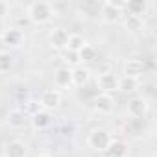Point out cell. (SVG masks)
Masks as SVG:
<instances>
[{"instance_id":"obj_9","label":"cell","mask_w":157,"mask_h":157,"mask_svg":"<svg viewBox=\"0 0 157 157\" xmlns=\"http://www.w3.org/2000/svg\"><path fill=\"white\" fill-rule=\"evenodd\" d=\"M94 109H96V113H100V115H109V113H113V109H115V98H113V94L100 93V94L94 98Z\"/></svg>"},{"instance_id":"obj_3","label":"cell","mask_w":157,"mask_h":157,"mask_svg":"<svg viewBox=\"0 0 157 157\" xmlns=\"http://www.w3.org/2000/svg\"><path fill=\"white\" fill-rule=\"evenodd\" d=\"M122 11H124V4H117V2H104L102 4V19L107 24H115L122 19Z\"/></svg>"},{"instance_id":"obj_16","label":"cell","mask_w":157,"mask_h":157,"mask_svg":"<svg viewBox=\"0 0 157 157\" xmlns=\"http://www.w3.org/2000/svg\"><path fill=\"white\" fill-rule=\"evenodd\" d=\"M118 91L122 94H133L139 91V80L135 78H128V76H122L118 78Z\"/></svg>"},{"instance_id":"obj_2","label":"cell","mask_w":157,"mask_h":157,"mask_svg":"<svg viewBox=\"0 0 157 157\" xmlns=\"http://www.w3.org/2000/svg\"><path fill=\"white\" fill-rule=\"evenodd\" d=\"M113 140V135L105 129V128H96L89 133L87 137V144L94 150V151H105L109 142Z\"/></svg>"},{"instance_id":"obj_20","label":"cell","mask_w":157,"mask_h":157,"mask_svg":"<svg viewBox=\"0 0 157 157\" xmlns=\"http://www.w3.org/2000/svg\"><path fill=\"white\" fill-rule=\"evenodd\" d=\"M78 59H80V63H89V61H94L96 59V48L93 44H85L80 52H78Z\"/></svg>"},{"instance_id":"obj_10","label":"cell","mask_w":157,"mask_h":157,"mask_svg":"<svg viewBox=\"0 0 157 157\" xmlns=\"http://www.w3.org/2000/svg\"><path fill=\"white\" fill-rule=\"evenodd\" d=\"M107 157H128L129 153V148H128V142H124L122 139H113L105 150Z\"/></svg>"},{"instance_id":"obj_5","label":"cell","mask_w":157,"mask_h":157,"mask_svg":"<svg viewBox=\"0 0 157 157\" xmlns=\"http://www.w3.org/2000/svg\"><path fill=\"white\" fill-rule=\"evenodd\" d=\"M98 89L105 94L118 91V76L113 72H102L98 76Z\"/></svg>"},{"instance_id":"obj_1","label":"cell","mask_w":157,"mask_h":157,"mask_svg":"<svg viewBox=\"0 0 157 157\" xmlns=\"http://www.w3.org/2000/svg\"><path fill=\"white\" fill-rule=\"evenodd\" d=\"M26 15H28V21H30L32 24L41 26V24H46V22H50V21L54 19L56 10H54V6H52L50 2L37 0V2H32V4L28 6Z\"/></svg>"},{"instance_id":"obj_6","label":"cell","mask_w":157,"mask_h":157,"mask_svg":"<svg viewBox=\"0 0 157 157\" xmlns=\"http://www.w3.org/2000/svg\"><path fill=\"white\" fill-rule=\"evenodd\" d=\"M144 70H146V63L140 59H126L122 65V74L128 78H135V80H139L144 74Z\"/></svg>"},{"instance_id":"obj_11","label":"cell","mask_w":157,"mask_h":157,"mask_svg":"<svg viewBox=\"0 0 157 157\" xmlns=\"http://www.w3.org/2000/svg\"><path fill=\"white\" fill-rule=\"evenodd\" d=\"M0 39H2V43L8 44V46H21V43L24 39V33L19 28H8V30L2 32Z\"/></svg>"},{"instance_id":"obj_13","label":"cell","mask_w":157,"mask_h":157,"mask_svg":"<svg viewBox=\"0 0 157 157\" xmlns=\"http://www.w3.org/2000/svg\"><path fill=\"white\" fill-rule=\"evenodd\" d=\"M148 2L146 0H129V2H124V10L128 11V15H133V17H140L146 15L148 11Z\"/></svg>"},{"instance_id":"obj_17","label":"cell","mask_w":157,"mask_h":157,"mask_svg":"<svg viewBox=\"0 0 157 157\" xmlns=\"http://www.w3.org/2000/svg\"><path fill=\"white\" fill-rule=\"evenodd\" d=\"M85 44H87V41H85L83 35H80V33H68V43H67V50L68 52L78 54Z\"/></svg>"},{"instance_id":"obj_19","label":"cell","mask_w":157,"mask_h":157,"mask_svg":"<svg viewBox=\"0 0 157 157\" xmlns=\"http://www.w3.org/2000/svg\"><path fill=\"white\" fill-rule=\"evenodd\" d=\"M54 82H56L57 87H68V85H72L70 83V68L68 67L57 68V72L54 74Z\"/></svg>"},{"instance_id":"obj_18","label":"cell","mask_w":157,"mask_h":157,"mask_svg":"<svg viewBox=\"0 0 157 157\" xmlns=\"http://www.w3.org/2000/svg\"><path fill=\"white\" fill-rule=\"evenodd\" d=\"M50 124H52V115L48 111H41V113L32 117V126L35 129H46Z\"/></svg>"},{"instance_id":"obj_23","label":"cell","mask_w":157,"mask_h":157,"mask_svg":"<svg viewBox=\"0 0 157 157\" xmlns=\"http://www.w3.org/2000/svg\"><path fill=\"white\" fill-rule=\"evenodd\" d=\"M13 68V57L10 52H0V74H6Z\"/></svg>"},{"instance_id":"obj_25","label":"cell","mask_w":157,"mask_h":157,"mask_svg":"<svg viewBox=\"0 0 157 157\" xmlns=\"http://www.w3.org/2000/svg\"><path fill=\"white\" fill-rule=\"evenodd\" d=\"M10 13V4L4 2V0H0V19H6Z\"/></svg>"},{"instance_id":"obj_26","label":"cell","mask_w":157,"mask_h":157,"mask_svg":"<svg viewBox=\"0 0 157 157\" xmlns=\"http://www.w3.org/2000/svg\"><path fill=\"white\" fill-rule=\"evenodd\" d=\"M35 157H48V155H44V153H39V155H35Z\"/></svg>"},{"instance_id":"obj_12","label":"cell","mask_w":157,"mask_h":157,"mask_svg":"<svg viewBox=\"0 0 157 157\" xmlns=\"http://www.w3.org/2000/svg\"><path fill=\"white\" fill-rule=\"evenodd\" d=\"M26 153H28V146L22 140H19V139L10 140L6 144V150H4L6 157H26Z\"/></svg>"},{"instance_id":"obj_4","label":"cell","mask_w":157,"mask_h":157,"mask_svg":"<svg viewBox=\"0 0 157 157\" xmlns=\"http://www.w3.org/2000/svg\"><path fill=\"white\" fill-rule=\"evenodd\" d=\"M39 104H41L43 111H48V113H50V111H56V109L61 105V93H59L57 89H48V91L43 93Z\"/></svg>"},{"instance_id":"obj_7","label":"cell","mask_w":157,"mask_h":157,"mask_svg":"<svg viewBox=\"0 0 157 157\" xmlns=\"http://www.w3.org/2000/svg\"><path fill=\"white\" fill-rule=\"evenodd\" d=\"M148 113V100L142 96H135L128 102V115L133 118H142Z\"/></svg>"},{"instance_id":"obj_14","label":"cell","mask_w":157,"mask_h":157,"mask_svg":"<svg viewBox=\"0 0 157 157\" xmlns=\"http://www.w3.org/2000/svg\"><path fill=\"white\" fill-rule=\"evenodd\" d=\"M67 43H68V32L63 28H56L50 33V44L56 50H67Z\"/></svg>"},{"instance_id":"obj_24","label":"cell","mask_w":157,"mask_h":157,"mask_svg":"<svg viewBox=\"0 0 157 157\" xmlns=\"http://www.w3.org/2000/svg\"><path fill=\"white\" fill-rule=\"evenodd\" d=\"M65 61H67L68 65H72V68H74V67H78V65H80V59H78V54H74V52H68V50H67Z\"/></svg>"},{"instance_id":"obj_21","label":"cell","mask_w":157,"mask_h":157,"mask_svg":"<svg viewBox=\"0 0 157 157\" xmlns=\"http://www.w3.org/2000/svg\"><path fill=\"white\" fill-rule=\"evenodd\" d=\"M142 26H144V22H142V19L140 17H133V15H126V21H124V28L128 30V32H140L142 30Z\"/></svg>"},{"instance_id":"obj_22","label":"cell","mask_w":157,"mask_h":157,"mask_svg":"<svg viewBox=\"0 0 157 157\" xmlns=\"http://www.w3.org/2000/svg\"><path fill=\"white\" fill-rule=\"evenodd\" d=\"M22 111H24V115L26 117H33V115H37V113H41L43 111V107H41V104H39V100H33V98H30V100H26L24 102V107H22Z\"/></svg>"},{"instance_id":"obj_8","label":"cell","mask_w":157,"mask_h":157,"mask_svg":"<svg viewBox=\"0 0 157 157\" xmlns=\"http://www.w3.org/2000/svg\"><path fill=\"white\" fill-rule=\"evenodd\" d=\"M91 80V70L83 65H78L74 68H70V83L74 87H83L87 85Z\"/></svg>"},{"instance_id":"obj_15","label":"cell","mask_w":157,"mask_h":157,"mask_svg":"<svg viewBox=\"0 0 157 157\" xmlns=\"http://www.w3.org/2000/svg\"><path fill=\"white\" fill-rule=\"evenodd\" d=\"M26 120H28V117L24 115V111L22 109H11L10 113H8V117H6V122L10 124V128H15V129H19V128H22L24 124H26Z\"/></svg>"}]
</instances>
